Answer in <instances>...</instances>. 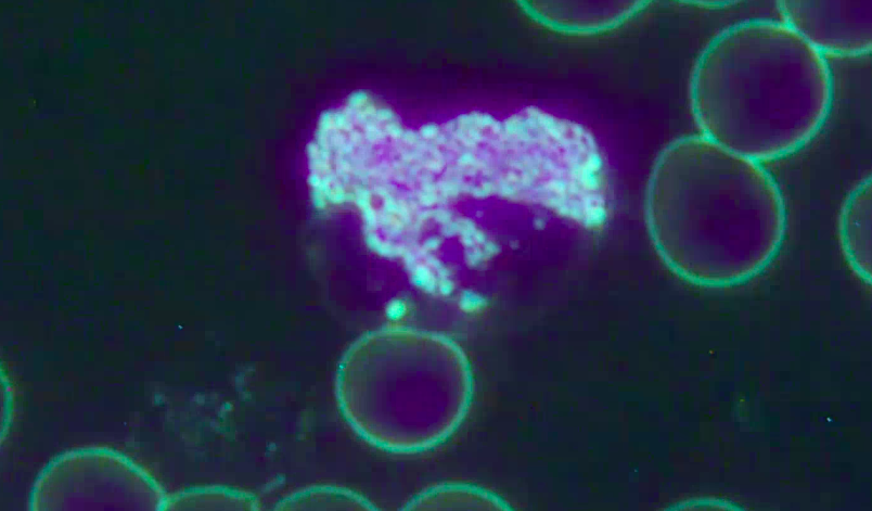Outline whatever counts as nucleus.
Listing matches in <instances>:
<instances>
[{
    "label": "nucleus",
    "instance_id": "f03ea898",
    "mask_svg": "<svg viewBox=\"0 0 872 511\" xmlns=\"http://www.w3.org/2000/svg\"><path fill=\"white\" fill-rule=\"evenodd\" d=\"M689 103L700 135L756 162L774 161L822 128L833 103L832 72L781 20L747 18L702 49Z\"/></svg>",
    "mask_w": 872,
    "mask_h": 511
},
{
    "label": "nucleus",
    "instance_id": "20e7f679",
    "mask_svg": "<svg viewBox=\"0 0 872 511\" xmlns=\"http://www.w3.org/2000/svg\"><path fill=\"white\" fill-rule=\"evenodd\" d=\"M872 180L868 175L846 195L838 215V238L855 272L871 280Z\"/></svg>",
    "mask_w": 872,
    "mask_h": 511
},
{
    "label": "nucleus",
    "instance_id": "7ed1b4c3",
    "mask_svg": "<svg viewBox=\"0 0 872 511\" xmlns=\"http://www.w3.org/2000/svg\"><path fill=\"white\" fill-rule=\"evenodd\" d=\"M781 21L823 56L871 53V0H782Z\"/></svg>",
    "mask_w": 872,
    "mask_h": 511
},
{
    "label": "nucleus",
    "instance_id": "f257e3e1",
    "mask_svg": "<svg viewBox=\"0 0 872 511\" xmlns=\"http://www.w3.org/2000/svg\"><path fill=\"white\" fill-rule=\"evenodd\" d=\"M644 215L662 260L710 286L760 272L780 251L787 225L782 192L762 164L702 135L679 137L659 152Z\"/></svg>",
    "mask_w": 872,
    "mask_h": 511
}]
</instances>
